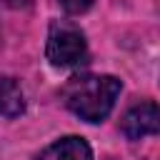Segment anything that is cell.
<instances>
[{
	"label": "cell",
	"mask_w": 160,
	"mask_h": 160,
	"mask_svg": "<svg viewBox=\"0 0 160 160\" xmlns=\"http://www.w3.org/2000/svg\"><path fill=\"white\" fill-rule=\"evenodd\" d=\"M35 160H92V150L85 138L65 135V138L50 142L45 150H40L35 155Z\"/></svg>",
	"instance_id": "4"
},
{
	"label": "cell",
	"mask_w": 160,
	"mask_h": 160,
	"mask_svg": "<svg viewBox=\"0 0 160 160\" xmlns=\"http://www.w3.org/2000/svg\"><path fill=\"white\" fill-rule=\"evenodd\" d=\"M58 2H60V8H62L68 15H82V12H88L90 5H92V0H58Z\"/></svg>",
	"instance_id": "6"
},
{
	"label": "cell",
	"mask_w": 160,
	"mask_h": 160,
	"mask_svg": "<svg viewBox=\"0 0 160 160\" xmlns=\"http://www.w3.org/2000/svg\"><path fill=\"white\" fill-rule=\"evenodd\" d=\"M25 112V92L15 78H0V115L20 118Z\"/></svg>",
	"instance_id": "5"
},
{
	"label": "cell",
	"mask_w": 160,
	"mask_h": 160,
	"mask_svg": "<svg viewBox=\"0 0 160 160\" xmlns=\"http://www.w3.org/2000/svg\"><path fill=\"white\" fill-rule=\"evenodd\" d=\"M122 90V80H118L115 75H72L60 95L62 102L70 112H75L80 120L85 122H102L110 110L115 108V100Z\"/></svg>",
	"instance_id": "1"
},
{
	"label": "cell",
	"mask_w": 160,
	"mask_h": 160,
	"mask_svg": "<svg viewBox=\"0 0 160 160\" xmlns=\"http://www.w3.org/2000/svg\"><path fill=\"white\" fill-rule=\"evenodd\" d=\"M45 55H48L50 65H55V68H80L88 60V42H85L82 30L68 20L50 22Z\"/></svg>",
	"instance_id": "2"
},
{
	"label": "cell",
	"mask_w": 160,
	"mask_h": 160,
	"mask_svg": "<svg viewBox=\"0 0 160 160\" xmlns=\"http://www.w3.org/2000/svg\"><path fill=\"white\" fill-rule=\"evenodd\" d=\"M160 128V112L152 100H145L135 108H130L120 122V130L128 140H142L148 135H155Z\"/></svg>",
	"instance_id": "3"
}]
</instances>
